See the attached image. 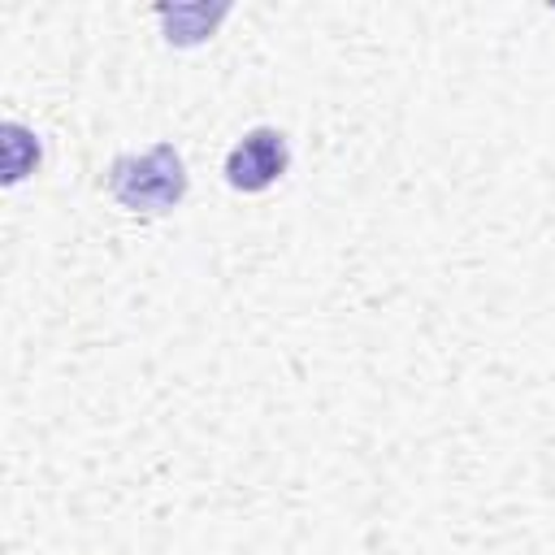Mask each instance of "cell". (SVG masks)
Listing matches in <instances>:
<instances>
[{
    "instance_id": "obj_1",
    "label": "cell",
    "mask_w": 555,
    "mask_h": 555,
    "mask_svg": "<svg viewBox=\"0 0 555 555\" xmlns=\"http://www.w3.org/2000/svg\"><path fill=\"white\" fill-rule=\"evenodd\" d=\"M282 160H286V152H282L278 134H251V139H243V147H234L230 178L238 186H264L282 169Z\"/></svg>"
}]
</instances>
